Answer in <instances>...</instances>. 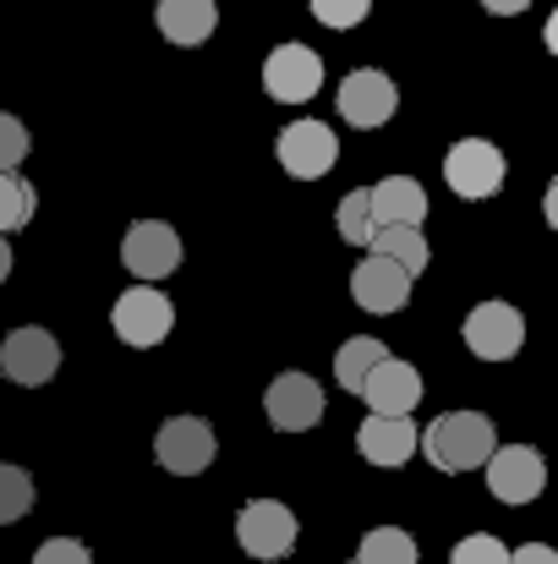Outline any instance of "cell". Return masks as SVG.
<instances>
[{"instance_id":"obj_1","label":"cell","mask_w":558,"mask_h":564,"mask_svg":"<svg viewBox=\"0 0 558 564\" xmlns=\"http://www.w3.org/2000/svg\"><path fill=\"white\" fill-rule=\"evenodd\" d=\"M499 449V427L488 411H444L422 427V455L433 471H482Z\"/></svg>"},{"instance_id":"obj_2","label":"cell","mask_w":558,"mask_h":564,"mask_svg":"<svg viewBox=\"0 0 558 564\" xmlns=\"http://www.w3.org/2000/svg\"><path fill=\"white\" fill-rule=\"evenodd\" d=\"M444 182H449L455 197L482 203V197H499V192H504L510 160H504V149L488 143V138H460V143L444 154Z\"/></svg>"},{"instance_id":"obj_3","label":"cell","mask_w":558,"mask_h":564,"mask_svg":"<svg viewBox=\"0 0 558 564\" xmlns=\"http://www.w3.org/2000/svg\"><path fill=\"white\" fill-rule=\"evenodd\" d=\"M110 329H116L121 346H132V351H154V346L176 329V307H171V296H165L160 285H132L127 296H116V307H110Z\"/></svg>"},{"instance_id":"obj_4","label":"cell","mask_w":558,"mask_h":564,"mask_svg":"<svg viewBox=\"0 0 558 564\" xmlns=\"http://www.w3.org/2000/svg\"><path fill=\"white\" fill-rule=\"evenodd\" d=\"M482 471H488V494L499 505H532L548 488V460L532 444H499Z\"/></svg>"},{"instance_id":"obj_5","label":"cell","mask_w":558,"mask_h":564,"mask_svg":"<svg viewBox=\"0 0 558 564\" xmlns=\"http://www.w3.org/2000/svg\"><path fill=\"white\" fill-rule=\"evenodd\" d=\"M460 335H466L471 357H482V362H510V357L526 346V318H521L515 302H477V307L466 313Z\"/></svg>"},{"instance_id":"obj_6","label":"cell","mask_w":558,"mask_h":564,"mask_svg":"<svg viewBox=\"0 0 558 564\" xmlns=\"http://www.w3.org/2000/svg\"><path fill=\"white\" fill-rule=\"evenodd\" d=\"M263 88H269V99H280V105H307V99L324 88V55L307 50V44H296V39L274 44L269 61H263Z\"/></svg>"},{"instance_id":"obj_7","label":"cell","mask_w":558,"mask_h":564,"mask_svg":"<svg viewBox=\"0 0 558 564\" xmlns=\"http://www.w3.org/2000/svg\"><path fill=\"white\" fill-rule=\"evenodd\" d=\"M236 543L252 560H285L296 549V516L280 499H247L236 516Z\"/></svg>"},{"instance_id":"obj_8","label":"cell","mask_w":558,"mask_h":564,"mask_svg":"<svg viewBox=\"0 0 558 564\" xmlns=\"http://www.w3.org/2000/svg\"><path fill=\"white\" fill-rule=\"evenodd\" d=\"M274 154H280V171H285V176H296V182H324V176L335 171V160H340V138H335L324 121H291V127L280 132Z\"/></svg>"},{"instance_id":"obj_9","label":"cell","mask_w":558,"mask_h":564,"mask_svg":"<svg viewBox=\"0 0 558 564\" xmlns=\"http://www.w3.org/2000/svg\"><path fill=\"white\" fill-rule=\"evenodd\" d=\"M121 263H127L143 285L176 274V269H182V236H176V225H165V219H138V225L121 236Z\"/></svg>"},{"instance_id":"obj_10","label":"cell","mask_w":558,"mask_h":564,"mask_svg":"<svg viewBox=\"0 0 558 564\" xmlns=\"http://www.w3.org/2000/svg\"><path fill=\"white\" fill-rule=\"evenodd\" d=\"M394 110H400V88H394L389 72L357 66V72L340 83V116H346L357 132H378L383 121H394Z\"/></svg>"},{"instance_id":"obj_11","label":"cell","mask_w":558,"mask_h":564,"mask_svg":"<svg viewBox=\"0 0 558 564\" xmlns=\"http://www.w3.org/2000/svg\"><path fill=\"white\" fill-rule=\"evenodd\" d=\"M0 373L11 378V383H50V378L61 373V340L50 335V329H39V324H22V329H11L6 340H0Z\"/></svg>"},{"instance_id":"obj_12","label":"cell","mask_w":558,"mask_h":564,"mask_svg":"<svg viewBox=\"0 0 558 564\" xmlns=\"http://www.w3.org/2000/svg\"><path fill=\"white\" fill-rule=\"evenodd\" d=\"M214 449H219V438H214V427H208L203 416H171V422L154 433V455H160V466L176 471V477L208 471V466H214Z\"/></svg>"},{"instance_id":"obj_13","label":"cell","mask_w":558,"mask_h":564,"mask_svg":"<svg viewBox=\"0 0 558 564\" xmlns=\"http://www.w3.org/2000/svg\"><path fill=\"white\" fill-rule=\"evenodd\" d=\"M263 411L280 433H307L324 422V389L313 373H280L263 394Z\"/></svg>"},{"instance_id":"obj_14","label":"cell","mask_w":558,"mask_h":564,"mask_svg":"<svg viewBox=\"0 0 558 564\" xmlns=\"http://www.w3.org/2000/svg\"><path fill=\"white\" fill-rule=\"evenodd\" d=\"M362 400L372 405V416H411L422 400V373L405 357H383L372 378L362 383Z\"/></svg>"},{"instance_id":"obj_15","label":"cell","mask_w":558,"mask_h":564,"mask_svg":"<svg viewBox=\"0 0 558 564\" xmlns=\"http://www.w3.org/2000/svg\"><path fill=\"white\" fill-rule=\"evenodd\" d=\"M351 296H357V307H368V313H400V307L411 302V274H405L394 258L368 252V258L357 263V274H351Z\"/></svg>"},{"instance_id":"obj_16","label":"cell","mask_w":558,"mask_h":564,"mask_svg":"<svg viewBox=\"0 0 558 564\" xmlns=\"http://www.w3.org/2000/svg\"><path fill=\"white\" fill-rule=\"evenodd\" d=\"M357 449L368 466H405L422 449V427L411 416H368L357 427Z\"/></svg>"},{"instance_id":"obj_17","label":"cell","mask_w":558,"mask_h":564,"mask_svg":"<svg viewBox=\"0 0 558 564\" xmlns=\"http://www.w3.org/2000/svg\"><path fill=\"white\" fill-rule=\"evenodd\" d=\"M372 197V225H422L427 219V187L416 176H383Z\"/></svg>"},{"instance_id":"obj_18","label":"cell","mask_w":558,"mask_h":564,"mask_svg":"<svg viewBox=\"0 0 558 564\" xmlns=\"http://www.w3.org/2000/svg\"><path fill=\"white\" fill-rule=\"evenodd\" d=\"M154 22H160V33H165L171 44L197 50V44L219 28V6H214V0H160V6H154Z\"/></svg>"},{"instance_id":"obj_19","label":"cell","mask_w":558,"mask_h":564,"mask_svg":"<svg viewBox=\"0 0 558 564\" xmlns=\"http://www.w3.org/2000/svg\"><path fill=\"white\" fill-rule=\"evenodd\" d=\"M368 252H378V258H394L411 280L427 269V236H422V225H378L372 230V241H368Z\"/></svg>"},{"instance_id":"obj_20","label":"cell","mask_w":558,"mask_h":564,"mask_svg":"<svg viewBox=\"0 0 558 564\" xmlns=\"http://www.w3.org/2000/svg\"><path fill=\"white\" fill-rule=\"evenodd\" d=\"M389 357V346L383 340H372V335H351L340 351H335V378H340V389H351V394H362V383L372 378V368Z\"/></svg>"},{"instance_id":"obj_21","label":"cell","mask_w":558,"mask_h":564,"mask_svg":"<svg viewBox=\"0 0 558 564\" xmlns=\"http://www.w3.org/2000/svg\"><path fill=\"white\" fill-rule=\"evenodd\" d=\"M416 560H422V549L400 527H372L362 538V549H357V564H416Z\"/></svg>"},{"instance_id":"obj_22","label":"cell","mask_w":558,"mask_h":564,"mask_svg":"<svg viewBox=\"0 0 558 564\" xmlns=\"http://www.w3.org/2000/svg\"><path fill=\"white\" fill-rule=\"evenodd\" d=\"M335 225H340V236L351 241V247H368L372 241V197L368 187H351L346 197H340V208H335Z\"/></svg>"},{"instance_id":"obj_23","label":"cell","mask_w":558,"mask_h":564,"mask_svg":"<svg viewBox=\"0 0 558 564\" xmlns=\"http://www.w3.org/2000/svg\"><path fill=\"white\" fill-rule=\"evenodd\" d=\"M33 208H39L33 187H28V182H22L17 171H6V176H0V236L22 230V225L33 219Z\"/></svg>"},{"instance_id":"obj_24","label":"cell","mask_w":558,"mask_h":564,"mask_svg":"<svg viewBox=\"0 0 558 564\" xmlns=\"http://www.w3.org/2000/svg\"><path fill=\"white\" fill-rule=\"evenodd\" d=\"M28 510H33V477L0 460V527H17Z\"/></svg>"},{"instance_id":"obj_25","label":"cell","mask_w":558,"mask_h":564,"mask_svg":"<svg viewBox=\"0 0 558 564\" xmlns=\"http://www.w3.org/2000/svg\"><path fill=\"white\" fill-rule=\"evenodd\" d=\"M449 564H510V549H504L493 532H471V538L455 543Z\"/></svg>"},{"instance_id":"obj_26","label":"cell","mask_w":558,"mask_h":564,"mask_svg":"<svg viewBox=\"0 0 558 564\" xmlns=\"http://www.w3.org/2000/svg\"><path fill=\"white\" fill-rule=\"evenodd\" d=\"M372 0H313V17L324 22V28H357V22H368Z\"/></svg>"},{"instance_id":"obj_27","label":"cell","mask_w":558,"mask_h":564,"mask_svg":"<svg viewBox=\"0 0 558 564\" xmlns=\"http://www.w3.org/2000/svg\"><path fill=\"white\" fill-rule=\"evenodd\" d=\"M22 160H28V127H22L17 116H6V110H0V176H6V171H17Z\"/></svg>"},{"instance_id":"obj_28","label":"cell","mask_w":558,"mask_h":564,"mask_svg":"<svg viewBox=\"0 0 558 564\" xmlns=\"http://www.w3.org/2000/svg\"><path fill=\"white\" fill-rule=\"evenodd\" d=\"M33 564H94V554L77 538H50V543L33 549Z\"/></svg>"},{"instance_id":"obj_29","label":"cell","mask_w":558,"mask_h":564,"mask_svg":"<svg viewBox=\"0 0 558 564\" xmlns=\"http://www.w3.org/2000/svg\"><path fill=\"white\" fill-rule=\"evenodd\" d=\"M510 564H558L554 543H526V549H510Z\"/></svg>"},{"instance_id":"obj_30","label":"cell","mask_w":558,"mask_h":564,"mask_svg":"<svg viewBox=\"0 0 558 564\" xmlns=\"http://www.w3.org/2000/svg\"><path fill=\"white\" fill-rule=\"evenodd\" d=\"M532 0H482V11H493V17H521Z\"/></svg>"},{"instance_id":"obj_31","label":"cell","mask_w":558,"mask_h":564,"mask_svg":"<svg viewBox=\"0 0 558 564\" xmlns=\"http://www.w3.org/2000/svg\"><path fill=\"white\" fill-rule=\"evenodd\" d=\"M543 214H548V225L558 230V176L548 182V192H543Z\"/></svg>"},{"instance_id":"obj_32","label":"cell","mask_w":558,"mask_h":564,"mask_svg":"<svg viewBox=\"0 0 558 564\" xmlns=\"http://www.w3.org/2000/svg\"><path fill=\"white\" fill-rule=\"evenodd\" d=\"M543 39H548V50H554V55H558V11H554V17H548V28H543Z\"/></svg>"},{"instance_id":"obj_33","label":"cell","mask_w":558,"mask_h":564,"mask_svg":"<svg viewBox=\"0 0 558 564\" xmlns=\"http://www.w3.org/2000/svg\"><path fill=\"white\" fill-rule=\"evenodd\" d=\"M11 274V247H6V236H0V280Z\"/></svg>"}]
</instances>
